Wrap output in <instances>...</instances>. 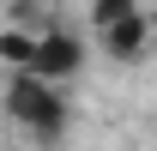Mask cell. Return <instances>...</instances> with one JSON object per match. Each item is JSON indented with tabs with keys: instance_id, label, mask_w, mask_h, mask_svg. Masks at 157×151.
<instances>
[{
	"instance_id": "obj_2",
	"label": "cell",
	"mask_w": 157,
	"mask_h": 151,
	"mask_svg": "<svg viewBox=\"0 0 157 151\" xmlns=\"http://www.w3.org/2000/svg\"><path fill=\"white\" fill-rule=\"evenodd\" d=\"M78 60H85V48H78L67 30H42V37L30 42V60H24V67L60 85V79H73V73H78Z\"/></svg>"
},
{
	"instance_id": "obj_3",
	"label": "cell",
	"mask_w": 157,
	"mask_h": 151,
	"mask_svg": "<svg viewBox=\"0 0 157 151\" xmlns=\"http://www.w3.org/2000/svg\"><path fill=\"white\" fill-rule=\"evenodd\" d=\"M97 42H103L115 60H139V55H145V12H139V6H133V12H121L115 24H103V30H97Z\"/></svg>"
},
{
	"instance_id": "obj_1",
	"label": "cell",
	"mask_w": 157,
	"mask_h": 151,
	"mask_svg": "<svg viewBox=\"0 0 157 151\" xmlns=\"http://www.w3.org/2000/svg\"><path fill=\"white\" fill-rule=\"evenodd\" d=\"M6 115L36 139H60V127H67V103H60L55 79L30 73V67H12V79H6Z\"/></svg>"
}]
</instances>
